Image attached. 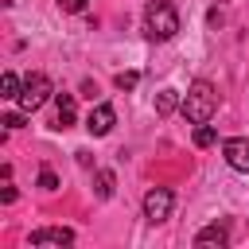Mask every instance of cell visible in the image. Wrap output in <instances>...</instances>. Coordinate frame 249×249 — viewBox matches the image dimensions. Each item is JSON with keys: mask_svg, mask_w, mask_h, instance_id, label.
Segmentation results:
<instances>
[{"mask_svg": "<svg viewBox=\"0 0 249 249\" xmlns=\"http://www.w3.org/2000/svg\"><path fill=\"white\" fill-rule=\"evenodd\" d=\"M78 117V101L74 93H54V128H70Z\"/></svg>", "mask_w": 249, "mask_h": 249, "instance_id": "8", "label": "cell"}, {"mask_svg": "<svg viewBox=\"0 0 249 249\" xmlns=\"http://www.w3.org/2000/svg\"><path fill=\"white\" fill-rule=\"evenodd\" d=\"M82 93H86V97L93 101V97H97V86H93V82H82Z\"/></svg>", "mask_w": 249, "mask_h": 249, "instance_id": "19", "label": "cell"}, {"mask_svg": "<svg viewBox=\"0 0 249 249\" xmlns=\"http://www.w3.org/2000/svg\"><path fill=\"white\" fill-rule=\"evenodd\" d=\"M195 245H230V230L226 226H202L198 233H195Z\"/></svg>", "mask_w": 249, "mask_h": 249, "instance_id": "9", "label": "cell"}, {"mask_svg": "<svg viewBox=\"0 0 249 249\" xmlns=\"http://www.w3.org/2000/svg\"><path fill=\"white\" fill-rule=\"evenodd\" d=\"M39 187H43V191H58V175H54L51 167H43V171H39Z\"/></svg>", "mask_w": 249, "mask_h": 249, "instance_id": "15", "label": "cell"}, {"mask_svg": "<svg viewBox=\"0 0 249 249\" xmlns=\"http://www.w3.org/2000/svg\"><path fill=\"white\" fill-rule=\"evenodd\" d=\"M171 210H175V195H171V187H152V191L144 195V218H148L152 226L167 222Z\"/></svg>", "mask_w": 249, "mask_h": 249, "instance_id": "4", "label": "cell"}, {"mask_svg": "<svg viewBox=\"0 0 249 249\" xmlns=\"http://www.w3.org/2000/svg\"><path fill=\"white\" fill-rule=\"evenodd\" d=\"M179 105H183V93H179V89H160V93H156V113H160V117L175 113Z\"/></svg>", "mask_w": 249, "mask_h": 249, "instance_id": "10", "label": "cell"}, {"mask_svg": "<svg viewBox=\"0 0 249 249\" xmlns=\"http://www.w3.org/2000/svg\"><path fill=\"white\" fill-rule=\"evenodd\" d=\"M113 124H117V109H113L109 101H97V105L89 109V117H86L89 136H109V132H113Z\"/></svg>", "mask_w": 249, "mask_h": 249, "instance_id": "5", "label": "cell"}, {"mask_svg": "<svg viewBox=\"0 0 249 249\" xmlns=\"http://www.w3.org/2000/svg\"><path fill=\"white\" fill-rule=\"evenodd\" d=\"M93 183H97V198H109L113 195V171H97Z\"/></svg>", "mask_w": 249, "mask_h": 249, "instance_id": "13", "label": "cell"}, {"mask_svg": "<svg viewBox=\"0 0 249 249\" xmlns=\"http://www.w3.org/2000/svg\"><path fill=\"white\" fill-rule=\"evenodd\" d=\"M23 121H27V113L19 109V113H8V117H4L0 124H4V128H23Z\"/></svg>", "mask_w": 249, "mask_h": 249, "instance_id": "16", "label": "cell"}, {"mask_svg": "<svg viewBox=\"0 0 249 249\" xmlns=\"http://www.w3.org/2000/svg\"><path fill=\"white\" fill-rule=\"evenodd\" d=\"M214 140H218V132L210 128V121L206 124H195V148H210Z\"/></svg>", "mask_w": 249, "mask_h": 249, "instance_id": "12", "label": "cell"}, {"mask_svg": "<svg viewBox=\"0 0 249 249\" xmlns=\"http://www.w3.org/2000/svg\"><path fill=\"white\" fill-rule=\"evenodd\" d=\"M86 4H89V0H58V8H62V12H82Z\"/></svg>", "mask_w": 249, "mask_h": 249, "instance_id": "18", "label": "cell"}, {"mask_svg": "<svg viewBox=\"0 0 249 249\" xmlns=\"http://www.w3.org/2000/svg\"><path fill=\"white\" fill-rule=\"evenodd\" d=\"M4 202H16V187H12V175H4V191H0Z\"/></svg>", "mask_w": 249, "mask_h": 249, "instance_id": "17", "label": "cell"}, {"mask_svg": "<svg viewBox=\"0 0 249 249\" xmlns=\"http://www.w3.org/2000/svg\"><path fill=\"white\" fill-rule=\"evenodd\" d=\"M222 156H226V163H230L233 171H249V140H245V136L222 140Z\"/></svg>", "mask_w": 249, "mask_h": 249, "instance_id": "6", "label": "cell"}, {"mask_svg": "<svg viewBox=\"0 0 249 249\" xmlns=\"http://www.w3.org/2000/svg\"><path fill=\"white\" fill-rule=\"evenodd\" d=\"M179 113H183L191 124H206V121L218 113V89H214L206 78L191 82V86H187V93H183V105H179Z\"/></svg>", "mask_w": 249, "mask_h": 249, "instance_id": "1", "label": "cell"}, {"mask_svg": "<svg viewBox=\"0 0 249 249\" xmlns=\"http://www.w3.org/2000/svg\"><path fill=\"white\" fill-rule=\"evenodd\" d=\"M113 82H117V89H136V82H140V74H136V70H121V74H117Z\"/></svg>", "mask_w": 249, "mask_h": 249, "instance_id": "14", "label": "cell"}, {"mask_svg": "<svg viewBox=\"0 0 249 249\" xmlns=\"http://www.w3.org/2000/svg\"><path fill=\"white\" fill-rule=\"evenodd\" d=\"M31 245H74V230H66V226L31 230Z\"/></svg>", "mask_w": 249, "mask_h": 249, "instance_id": "7", "label": "cell"}, {"mask_svg": "<svg viewBox=\"0 0 249 249\" xmlns=\"http://www.w3.org/2000/svg\"><path fill=\"white\" fill-rule=\"evenodd\" d=\"M144 35L156 39V43H167L179 35V12L171 0H148L144 8Z\"/></svg>", "mask_w": 249, "mask_h": 249, "instance_id": "2", "label": "cell"}, {"mask_svg": "<svg viewBox=\"0 0 249 249\" xmlns=\"http://www.w3.org/2000/svg\"><path fill=\"white\" fill-rule=\"evenodd\" d=\"M51 97H54L51 78L35 70V74H27V78H23V89H19V97H16V101H19V109H23V113H35V109H43Z\"/></svg>", "mask_w": 249, "mask_h": 249, "instance_id": "3", "label": "cell"}, {"mask_svg": "<svg viewBox=\"0 0 249 249\" xmlns=\"http://www.w3.org/2000/svg\"><path fill=\"white\" fill-rule=\"evenodd\" d=\"M19 89H23V82H19L12 70H4V78H0V97H4V101H16Z\"/></svg>", "mask_w": 249, "mask_h": 249, "instance_id": "11", "label": "cell"}, {"mask_svg": "<svg viewBox=\"0 0 249 249\" xmlns=\"http://www.w3.org/2000/svg\"><path fill=\"white\" fill-rule=\"evenodd\" d=\"M4 4H8V8H12V4H16V0H4Z\"/></svg>", "mask_w": 249, "mask_h": 249, "instance_id": "20", "label": "cell"}]
</instances>
